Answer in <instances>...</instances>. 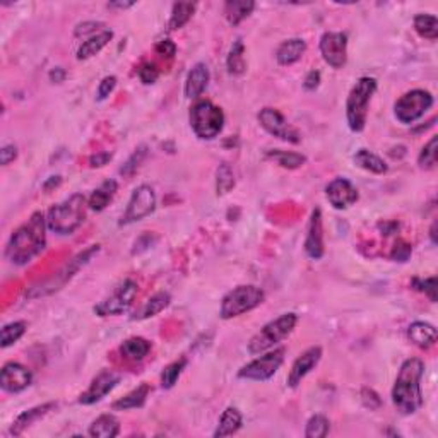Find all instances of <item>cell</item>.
Instances as JSON below:
<instances>
[{
    "mask_svg": "<svg viewBox=\"0 0 438 438\" xmlns=\"http://www.w3.org/2000/svg\"><path fill=\"white\" fill-rule=\"evenodd\" d=\"M46 216L40 211L31 214L25 225L11 234L6 246V257L11 264L26 265L38 257L46 246Z\"/></svg>",
    "mask_w": 438,
    "mask_h": 438,
    "instance_id": "obj_1",
    "label": "cell"
},
{
    "mask_svg": "<svg viewBox=\"0 0 438 438\" xmlns=\"http://www.w3.org/2000/svg\"><path fill=\"white\" fill-rule=\"evenodd\" d=\"M425 373V363L420 358H409L399 369L392 387V402L402 416H411L423 408L421 378Z\"/></svg>",
    "mask_w": 438,
    "mask_h": 438,
    "instance_id": "obj_2",
    "label": "cell"
},
{
    "mask_svg": "<svg viewBox=\"0 0 438 438\" xmlns=\"http://www.w3.org/2000/svg\"><path fill=\"white\" fill-rule=\"evenodd\" d=\"M88 199L82 194H74L69 199L55 204L46 213V226L50 232L67 237L81 228L88 213Z\"/></svg>",
    "mask_w": 438,
    "mask_h": 438,
    "instance_id": "obj_3",
    "label": "cell"
},
{
    "mask_svg": "<svg viewBox=\"0 0 438 438\" xmlns=\"http://www.w3.org/2000/svg\"><path fill=\"white\" fill-rule=\"evenodd\" d=\"M377 91V81L373 77H359L351 88L346 100L347 127L353 132H363L369 119V107L371 96Z\"/></svg>",
    "mask_w": 438,
    "mask_h": 438,
    "instance_id": "obj_4",
    "label": "cell"
},
{
    "mask_svg": "<svg viewBox=\"0 0 438 438\" xmlns=\"http://www.w3.org/2000/svg\"><path fill=\"white\" fill-rule=\"evenodd\" d=\"M296 324H298V315L293 314V312L283 314L281 317H277V319L271 320V322H267L248 341V353L262 354L265 351H271L274 347H277L295 331Z\"/></svg>",
    "mask_w": 438,
    "mask_h": 438,
    "instance_id": "obj_5",
    "label": "cell"
},
{
    "mask_svg": "<svg viewBox=\"0 0 438 438\" xmlns=\"http://www.w3.org/2000/svg\"><path fill=\"white\" fill-rule=\"evenodd\" d=\"M225 113L213 101L201 100L190 108L189 122L195 137L202 140H213L225 128Z\"/></svg>",
    "mask_w": 438,
    "mask_h": 438,
    "instance_id": "obj_6",
    "label": "cell"
},
{
    "mask_svg": "<svg viewBox=\"0 0 438 438\" xmlns=\"http://www.w3.org/2000/svg\"><path fill=\"white\" fill-rule=\"evenodd\" d=\"M98 252H100V245H91L89 248L82 250V252L77 253L74 259H70L67 264L60 269V271L55 274L53 277H48V279L43 281L41 284L31 288V291L26 293V296H29V298H40V296L52 295V293L62 289L70 279H72L74 276H76L77 272L81 271L82 267H84L86 264L91 262V259L96 255Z\"/></svg>",
    "mask_w": 438,
    "mask_h": 438,
    "instance_id": "obj_7",
    "label": "cell"
},
{
    "mask_svg": "<svg viewBox=\"0 0 438 438\" xmlns=\"http://www.w3.org/2000/svg\"><path fill=\"white\" fill-rule=\"evenodd\" d=\"M265 293L264 289L253 284H241V286L233 288L232 291L226 293L225 298L221 300V308H219V315L223 320L234 319L252 312L259 305L264 303Z\"/></svg>",
    "mask_w": 438,
    "mask_h": 438,
    "instance_id": "obj_8",
    "label": "cell"
},
{
    "mask_svg": "<svg viewBox=\"0 0 438 438\" xmlns=\"http://www.w3.org/2000/svg\"><path fill=\"white\" fill-rule=\"evenodd\" d=\"M284 356H286V347L277 346L271 351H265L259 358L253 361L246 363L238 370V378H245V380H255V382H265L272 378L284 363Z\"/></svg>",
    "mask_w": 438,
    "mask_h": 438,
    "instance_id": "obj_9",
    "label": "cell"
},
{
    "mask_svg": "<svg viewBox=\"0 0 438 438\" xmlns=\"http://www.w3.org/2000/svg\"><path fill=\"white\" fill-rule=\"evenodd\" d=\"M435 103V98L425 89H413L402 95L394 105V115L401 124L411 125L428 112Z\"/></svg>",
    "mask_w": 438,
    "mask_h": 438,
    "instance_id": "obj_10",
    "label": "cell"
},
{
    "mask_svg": "<svg viewBox=\"0 0 438 438\" xmlns=\"http://www.w3.org/2000/svg\"><path fill=\"white\" fill-rule=\"evenodd\" d=\"M137 293H139V286L134 279H125L115 288V291L105 298L103 301L95 307V314L100 317H115L122 315L134 303Z\"/></svg>",
    "mask_w": 438,
    "mask_h": 438,
    "instance_id": "obj_11",
    "label": "cell"
},
{
    "mask_svg": "<svg viewBox=\"0 0 438 438\" xmlns=\"http://www.w3.org/2000/svg\"><path fill=\"white\" fill-rule=\"evenodd\" d=\"M259 124L262 125L267 134H271L276 139L284 140L288 144H300L301 142V134L296 127H293L291 124L284 119L283 113L276 108H262L257 115Z\"/></svg>",
    "mask_w": 438,
    "mask_h": 438,
    "instance_id": "obj_12",
    "label": "cell"
},
{
    "mask_svg": "<svg viewBox=\"0 0 438 438\" xmlns=\"http://www.w3.org/2000/svg\"><path fill=\"white\" fill-rule=\"evenodd\" d=\"M156 209V194L150 185H139L132 192L131 199H128L127 209H125L122 219H120V226L132 225V223L140 221V219L147 218L150 214L154 213Z\"/></svg>",
    "mask_w": 438,
    "mask_h": 438,
    "instance_id": "obj_13",
    "label": "cell"
},
{
    "mask_svg": "<svg viewBox=\"0 0 438 438\" xmlns=\"http://www.w3.org/2000/svg\"><path fill=\"white\" fill-rule=\"evenodd\" d=\"M320 53L332 69H343L347 62V34L327 31L320 36Z\"/></svg>",
    "mask_w": 438,
    "mask_h": 438,
    "instance_id": "obj_14",
    "label": "cell"
},
{
    "mask_svg": "<svg viewBox=\"0 0 438 438\" xmlns=\"http://www.w3.org/2000/svg\"><path fill=\"white\" fill-rule=\"evenodd\" d=\"M120 382V375L113 370H101L100 373L93 378L88 389L81 394L77 402L82 406H91L100 402L101 399L107 397Z\"/></svg>",
    "mask_w": 438,
    "mask_h": 438,
    "instance_id": "obj_15",
    "label": "cell"
},
{
    "mask_svg": "<svg viewBox=\"0 0 438 438\" xmlns=\"http://www.w3.org/2000/svg\"><path fill=\"white\" fill-rule=\"evenodd\" d=\"M33 383V373L27 366L18 361H9L0 371V387L7 394H19Z\"/></svg>",
    "mask_w": 438,
    "mask_h": 438,
    "instance_id": "obj_16",
    "label": "cell"
},
{
    "mask_svg": "<svg viewBox=\"0 0 438 438\" xmlns=\"http://www.w3.org/2000/svg\"><path fill=\"white\" fill-rule=\"evenodd\" d=\"M326 197L334 209L343 211L356 204L359 199L358 189L347 178H334L326 187Z\"/></svg>",
    "mask_w": 438,
    "mask_h": 438,
    "instance_id": "obj_17",
    "label": "cell"
},
{
    "mask_svg": "<svg viewBox=\"0 0 438 438\" xmlns=\"http://www.w3.org/2000/svg\"><path fill=\"white\" fill-rule=\"evenodd\" d=\"M320 359H322V347L320 346H312L308 347L307 351H303V353L293 361L291 370H289L288 373L286 382L289 389H296L301 383V380H303V378L319 365Z\"/></svg>",
    "mask_w": 438,
    "mask_h": 438,
    "instance_id": "obj_18",
    "label": "cell"
},
{
    "mask_svg": "<svg viewBox=\"0 0 438 438\" xmlns=\"http://www.w3.org/2000/svg\"><path fill=\"white\" fill-rule=\"evenodd\" d=\"M305 253L314 260L322 259L324 253H326V246H324L322 211H320V207H315L312 211L310 223H308V233L307 238H305Z\"/></svg>",
    "mask_w": 438,
    "mask_h": 438,
    "instance_id": "obj_19",
    "label": "cell"
},
{
    "mask_svg": "<svg viewBox=\"0 0 438 438\" xmlns=\"http://www.w3.org/2000/svg\"><path fill=\"white\" fill-rule=\"evenodd\" d=\"M209 79H211L209 67H207L204 62H197V64L189 70V74H187L185 86H183V95H185L187 100H197V98L206 91Z\"/></svg>",
    "mask_w": 438,
    "mask_h": 438,
    "instance_id": "obj_20",
    "label": "cell"
},
{
    "mask_svg": "<svg viewBox=\"0 0 438 438\" xmlns=\"http://www.w3.org/2000/svg\"><path fill=\"white\" fill-rule=\"evenodd\" d=\"M55 408H57V402H45V404L34 406V408L26 409L25 413H21L14 420L13 426H11V435L21 437L31 425L36 423L38 420H41L43 416H46V414H48L50 411H53Z\"/></svg>",
    "mask_w": 438,
    "mask_h": 438,
    "instance_id": "obj_21",
    "label": "cell"
},
{
    "mask_svg": "<svg viewBox=\"0 0 438 438\" xmlns=\"http://www.w3.org/2000/svg\"><path fill=\"white\" fill-rule=\"evenodd\" d=\"M408 338L414 346L421 347V350H430V347H433L437 344L438 332L435 326H432V324L418 320V322H413L409 326Z\"/></svg>",
    "mask_w": 438,
    "mask_h": 438,
    "instance_id": "obj_22",
    "label": "cell"
},
{
    "mask_svg": "<svg viewBox=\"0 0 438 438\" xmlns=\"http://www.w3.org/2000/svg\"><path fill=\"white\" fill-rule=\"evenodd\" d=\"M307 52V41L301 40V38H291L281 43L276 50V60L279 65H288L296 64L301 57Z\"/></svg>",
    "mask_w": 438,
    "mask_h": 438,
    "instance_id": "obj_23",
    "label": "cell"
},
{
    "mask_svg": "<svg viewBox=\"0 0 438 438\" xmlns=\"http://www.w3.org/2000/svg\"><path fill=\"white\" fill-rule=\"evenodd\" d=\"M117 190H119V182L113 178L105 180L96 190H93V194L89 195L88 199V206L91 211H96V213H101L109 206V202L113 201V197L117 195Z\"/></svg>",
    "mask_w": 438,
    "mask_h": 438,
    "instance_id": "obj_24",
    "label": "cell"
},
{
    "mask_svg": "<svg viewBox=\"0 0 438 438\" xmlns=\"http://www.w3.org/2000/svg\"><path fill=\"white\" fill-rule=\"evenodd\" d=\"M241 425H244V416H241L240 409L234 408V406H230V408L223 411L221 418H219L218 428L213 435L216 438L232 437L241 428Z\"/></svg>",
    "mask_w": 438,
    "mask_h": 438,
    "instance_id": "obj_25",
    "label": "cell"
},
{
    "mask_svg": "<svg viewBox=\"0 0 438 438\" xmlns=\"http://www.w3.org/2000/svg\"><path fill=\"white\" fill-rule=\"evenodd\" d=\"M88 433L93 438H115L120 433V421L113 414H101L89 425Z\"/></svg>",
    "mask_w": 438,
    "mask_h": 438,
    "instance_id": "obj_26",
    "label": "cell"
},
{
    "mask_svg": "<svg viewBox=\"0 0 438 438\" xmlns=\"http://www.w3.org/2000/svg\"><path fill=\"white\" fill-rule=\"evenodd\" d=\"M113 40V31L105 29L101 33L93 34L89 40H86L82 45L77 48V60H88V58L95 57L96 53H100L109 41Z\"/></svg>",
    "mask_w": 438,
    "mask_h": 438,
    "instance_id": "obj_27",
    "label": "cell"
},
{
    "mask_svg": "<svg viewBox=\"0 0 438 438\" xmlns=\"http://www.w3.org/2000/svg\"><path fill=\"white\" fill-rule=\"evenodd\" d=\"M151 392V387L147 383H140L139 387H135L134 390H131L128 394H125L124 397H120L119 401H115L112 404L113 411H127V409H137L142 408L146 404L147 396Z\"/></svg>",
    "mask_w": 438,
    "mask_h": 438,
    "instance_id": "obj_28",
    "label": "cell"
},
{
    "mask_svg": "<svg viewBox=\"0 0 438 438\" xmlns=\"http://www.w3.org/2000/svg\"><path fill=\"white\" fill-rule=\"evenodd\" d=\"M171 296L168 291H158L156 295H152L139 310L135 312V315L132 317V320H146L151 319V317H156L158 314H161L164 308L170 305Z\"/></svg>",
    "mask_w": 438,
    "mask_h": 438,
    "instance_id": "obj_29",
    "label": "cell"
},
{
    "mask_svg": "<svg viewBox=\"0 0 438 438\" xmlns=\"http://www.w3.org/2000/svg\"><path fill=\"white\" fill-rule=\"evenodd\" d=\"M353 161L358 168H361V170L373 175H383L389 171V166H387V163L383 161L380 156L373 154V152L369 150L356 151V154L353 156Z\"/></svg>",
    "mask_w": 438,
    "mask_h": 438,
    "instance_id": "obj_30",
    "label": "cell"
},
{
    "mask_svg": "<svg viewBox=\"0 0 438 438\" xmlns=\"http://www.w3.org/2000/svg\"><path fill=\"white\" fill-rule=\"evenodd\" d=\"M255 9V2L252 0H228L225 4V15L232 26L244 22Z\"/></svg>",
    "mask_w": 438,
    "mask_h": 438,
    "instance_id": "obj_31",
    "label": "cell"
},
{
    "mask_svg": "<svg viewBox=\"0 0 438 438\" xmlns=\"http://www.w3.org/2000/svg\"><path fill=\"white\" fill-rule=\"evenodd\" d=\"M151 343L144 338H131L122 343L120 346V353L128 361H142L151 351Z\"/></svg>",
    "mask_w": 438,
    "mask_h": 438,
    "instance_id": "obj_32",
    "label": "cell"
},
{
    "mask_svg": "<svg viewBox=\"0 0 438 438\" xmlns=\"http://www.w3.org/2000/svg\"><path fill=\"white\" fill-rule=\"evenodd\" d=\"M265 158L271 159L276 164H279L281 168H286V170H298L307 163V156L300 154V152L293 151H283V150H271L265 152Z\"/></svg>",
    "mask_w": 438,
    "mask_h": 438,
    "instance_id": "obj_33",
    "label": "cell"
},
{
    "mask_svg": "<svg viewBox=\"0 0 438 438\" xmlns=\"http://www.w3.org/2000/svg\"><path fill=\"white\" fill-rule=\"evenodd\" d=\"M197 9V4L195 2H177L173 4V9H171L170 21H168V27L171 31H177L180 27H183L187 22L190 21L192 15L195 14Z\"/></svg>",
    "mask_w": 438,
    "mask_h": 438,
    "instance_id": "obj_34",
    "label": "cell"
},
{
    "mask_svg": "<svg viewBox=\"0 0 438 438\" xmlns=\"http://www.w3.org/2000/svg\"><path fill=\"white\" fill-rule=\"evenodd\" d=\"M226 67L232 76H241L246 70L245 62V45L241 40H237L233 43L232 50H230L228 58H226Z\"/></svg>",
    "mask_w": 438,
    "mask_h": 438,
    "instance_id": "obj_35",
    "label": "cell"
},
{
    "mask_svg": "<svg viewBox=\"0 0 438 438\" xmlns=\"http://www.w3.org/2000/svg\"><path fill=\"white\" fill-rule=\"evenodd\" d=\"M414 29L421 38L435 41L438 38V19L433 14H418L414 18Z\"/></svg>",
    "mask_w": 438,
    "mask_h": 438,
    "instance_id": "obj_36",
    "label": "cell"
},
{
    "mask_svg": "<svg viewBox=\"0 0 438 438\" xmlns=\"http://www.w3.org/2000/svg\"><path fill=\"white\" fill-rule=\"evenodd\" d=\"M26 331L27 324L25 320H15V322L6 324V326L2 327V331H0V346H2L4 350L13 346V344L18 343L19 339L26 334Z\"/></svg>",
    "mask_w": 438,
    "mask_h": 438,
    "instance_id": "obj_37",
    "label": "cell"
},
{
    "mask_svg": "<svg viewBox=\"0 0 438 438\" xmlns=\"http://www.w3.org/2000/svg\"><path fill=\"white\" fill-rule=\"evenodd\" d=\"M187 363H189V359L183 356V358L177 359V361L170 363V365H166L161 371V387L164 390H170L173 389L175 385H177L180 375L183 373V370H185Z\"/></svg>",
    "mask_w": 438,
    "mask_h": 438,
    "instance_id": "obj_38",
    "label": "cell"
},
{
    "mask_svg": "<svg viewBox=\"0 0 438 438\" xmlns=\"http://www.w3.org/2000/svg\"><path fill=\"white\" fill-rule=\"evenodd\" d=\"M234 189V173L228 163L223 161L216 170V194L226 195Z\"/></svg>",
    "mask_w": 438,
    "mask_h": 438,
    "instance_id": "obj_39",
    "label": "cell"
},
{
    "mask_svg": "<svg viewBox=\"0 0 438 438\" xmlns=\"http://www.w3.org/2000/svg\"><path fill=\"white\" fill-rule=\"evenodd\" d=\"M331 432V421L327 420L324 414H314L310 420L307 421V428H305V437L307 438H324Z\"/></svg>",
    "mask_w": 438,
    "mask_h": 438,
    "instance_id": "obj_40",
    "label": "cell"
},
{
    "mask_svg": "<svg viewBox=\"0 0 438 438\" xmlns=\"http://www.w3.org/2000/svg\"><path fill=\"white\" fill-rule=\"evenodd\" d=\"M437 144H438L437 137H432V139L425 144L420 156H418V164H420V168H423V170H433V168L437 166Z\"/></svg>",
    "mask_w": 438,
    "mask_h": 438,
    "instance_id": "obj_41",
    "label": "cell"
},
{
    "mask_svg": "<svg viewBox=\"0 0 438 438\" xmlns=\"http://www.w3.org/2000/svg\"><path fill=\"white\" fill-rule=\"evenodd\" d=\"M146 156H147V146L137 147V150L131 154V158H128L127 161L124 163V166L120 168V173H122L124 177H132V175L137 171V168L140 166V163L146 159Z\"/></svg>",
    "mask_w": 438,
    "mask_h": 438,
    "instance_id": "obj_42",
    "label": "cell"
},
{
    "mask_svg": "<svg viewBox=\"0 0 438 438\" xmlns=\"http://www.w3.org/2000/svg\"><path fill=\"white\" fill-rule=\"evenodd\" d=\"M411 286H413L416 291L425 293L430 300L435 303L437 301V279L433 276L430 277H414L411 281Z\"/></svg>",
    "mask_w": 438,
    "mask_h": 438,
    "instance_id": "obj_43",
    "label": "cell"
},
{
    "mask_svg": "<svg viewBox=\"0 0 438 438\" xmlns=\"http://www.w3.org/2000/svg\"><path fill=\"white\" fill-rule=\"evenodd\" d=\"M159 77V69L156 67L154 64H151V62H146V64H142L139 67V79L142 84L150 86V84H154L156 81H158Z\"/></svg>",
    "mask_w": 438,
    "mask_h": 438,
    "instance_id": "obj_44",
    "label": "cell"
},
{
    "mask_svg": "<svg viewBox=\"0 0 438 438\" xmlns=\"http://www.w3.org/2000/svg\"><path fill=\"white\" fill-rule=\"evenodd\" d=\"M411 253H413V246H411L409 244H406V241L399 240L396 245H394V250L392 253H390V257H392V260L396 262H408Z\"/></svg>",
    "mask_w": 438,
    "mask_h": 438,
    "instance_id": "obj_45",
    "label": "cell"
},
{
    "mask_svg": "<svg viewBox=\"0 0 438 438\" xmlns=\"http://www.w3.org/2000/svg\"><path fill=\"white\" fill-rule=\"evenodd\" d=\"M117 86V77L115 76H107L103 77L100 82V86H98V100L100 101H105L107 98L112 95L113 89H115Z\"/></svg>",
    "mask_w": 438,
    "mask_h": 438,
    "instance_id": "obj_46",
    "label": "cell"
},
{
    "mask_svg": "<svg viewBox=\"0 0 438 438\" xmlns=\"http://www.w3.org/2000/svg\"><path fill=\"white\" fill-rule=\"evenodd\" d=\"M361 399H363V402H365L366 408H370V409H378L382 406V399L378 397V394L371 389H363Z\"/></svg>",
    "mask_w": 438,
    "mask_h": 438,
    "instance_id": "obj_47",
    "label": "cell"
},
{
    "mask_svg": "<svg viewBox=\"0 0 438 438\" xmlns=\"http://www.w3.org/2000/svg\"><path fill=\"white\" fill-rule=\"evenodd\" d=\"M156 52H158V55H161V57L173 58L175 53H177V45L171 40H161L156 43Z\"/></svg>",
    "mask_w": 438,
    "mask_h": 438,
    "instance_id": "obj_48",
    "label": "cell"
},
{
    "mask_svg": "<svg viewBox=\"0 0 438 438\" xmlns=\"http://www.w3.org/2000/svg\"><path fill=\"white\" fill-rule=\"evenodd\" d=\"M15 158H18V147L14 144H7V146L0 150V163H2V166L11 164Z\"/></svg>",
    "mask_w": 438,
    "mask_h": 438,
    "instance_id": "obj_49",
    "label": "cell"
},
{
    "mask_svg": "<svg viewBox=\"0 0 438 438\" xmlns=\"http://www.w3.org/2000/svg\"><path fill=\"white\" fill-rule=\"evenodd\" d=\"M319 84H320V72L319 70H310V72L307 74V77H305L303 88L307 89V91H315V89L319 88Z\"/></svg>",
    "mask_w": 438,
    "mask_h": 438,
    "instance_id": "obj_50",
    "label": "cell"
},
{
    "mask_svg": "<svg viewBox=\"0 0 438 438\" xmlns=\"http://www.w3.org/2000/svg\"><path fill=\"white\" fill-rule=\"evenodd\" d=\"M109 159H112V152H96L95 156L89 158V164H91V168H101L105 164H108Z\"/></svg>",
    "mask_w": 438,
    "mask_h": 438,
    "instance_id": "obj_51",
    "label": "cell"
},
{
    "mask_svg": "<svg viewBox=\"0 0 438 438\" xmlns=\"http://www.w3.org/2000/svg\"><path fill=\"white\" fill-rule=\"evenodd\" d=\"M100 26H103V25H101V22H95V21L82 22V25H79V26L76 27V31H74V34H76V36H82V34L95 33V31H96ZM95 34H96V33H95Z\"/></svg>",
    "mask_w": 438,
    "mask_h": 438,
    "instance_id": "obj_52",
    "label": "cell"
},
{
    "mask_svg": "<svg viewBox=\"0 0 438 438\" xmlns=\"http://www.w3.org/2000/svg\"><path fill=\"white\" fill-rule=\"evenodd\" d=\"M48 77L52 82H57V84H60V82H64L65 77H67V72H65V70L62 67H55V69L50 70Z\"/></svg>",
    "mask_w": 438,
    "mask_h": 438,
    "instance_id": "obj_53",
    "label": "cell"
},
{
    "mask_svg": "<svg viewBox=\"0 0 438 438\" xmlns=\"http://www.w3.org/2000/svg\"><path fill=\"white\" fill-rule=\"evenodd\" d=\"M134 6V2H109V9H128V7Z\"/></svg>",
    "mask_w": 438,
    "mask_h": 438,
    "instance_id": "obj_54",
    "label": "cell"
},
{
    "mask_svg": "<svg viewBox=\"0 0 438 438\" xmlns=\"http://www.w3.org/2000/svg\"><path fill=\"white\" fill-rule=\"evenodd\" d=\"M60 183H62V177H50L48 182H45V185H43V189L50 190V187H58Z\"/></svg>",
    "mask_w": 438,
    "mask_h": 438,
    "instance_id": "obj_55",
    "label": "cell"
},
{
    "mask_svg": "<svg viewBox=\"0 0 438 438\" xmlns=\"http://www.w3.org/2000/svg\"><path fill=\"white\" fill-rule=\"evenodd\" d=\"M430 238H432V244H437V221L432 225V230H430Z\"/></svg>",
    "mask_w": 438,
    "mask_h": 438,
    "instance_id": "obj_56",
    "label": "cell"
}]
</instances>
